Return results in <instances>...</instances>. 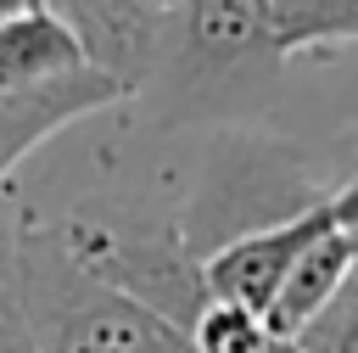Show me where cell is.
<instances>
[{
  "label": "cell",
  "mask_w": 358,
  "mask_h": 353,
  "mask_svg": "<svg viewBox=\"0 0 358 353\" xmlns=\"http://www.w3.org/2000/svg\"><path fill=\"white\" fill-rule=\"evenodd\" d=\"M6 269L39 353H196L190 331L78 269L56 224L17 230L6 241Z\"/></svg>",
  "instance_id": "obj_1"
},
{
  "label": "cell",
  "mask_w": 358,
  "mask_h": 353,
  "mask_svg": "<svg viewBox=\"0 0 358 353\" xmlns=\"http://www.w3.org/2000/svg\"><path fill=\"white\" fill-rule=\"evenodd\" d=\"M274 67L280 56L268 39V0H173L162 11L157 73L140 101L196 112L257 78H274Z\"/></svg>",
  "instance_id": "obj_2"
},
{
  "label": "cell",
  "mask_w": 358,
  "mask_h": 353,
  "mask_svg": "<svg viewBox=\"0 0 358 353\" xmlns=\"http://www.w3.org/2000/svg\"><path fill=\"white\" fill-rule=\"evenodd\" d=\"M324 230H336V213H330V191H319L308 207L274 219V224H257V230H241L229 241H213L201 258H196V280H201V297L207 303H229V308H246V314H268L285 269L296 263V252L308 241H319Z\"/></svg>",
  "instance_id": "obj_3"
},
{
  "label": "cell",
  "mask_w": 358,
  "mask_h": 353,
  "mask_svg": "<svg viewBox=\"0 0 358 353\" xmlns=\"http://www.w3.org/2000/svg\"><path fill=\"white\" fill-rule=\"evenodd\" d=\"M73 39L78 62L101 73L123 101H140L157 73L162 11L145 0H39Z\"/></svg>",
  "instance_id": "obj_4"
},
{
  "label": "cell",
  "mask_w": 358,
  "mask_h": 353,
  "mask_svg": "<svg viewBox=\"0 0 358 353\" xmlns=\"http://www.w3.org/2000/svg\"><path fill=\"white\" fill-rule=\"evenodd\" d=\"M347 275H352V247H347L336 230H324L319 241H308V247L296 252V263L285 269V280H280L268 314H263L268 342H291V336L347 286Z\"/></svg>",
  "instance_id": "obj_5"
},
{
  "label": "cell",
  "mask_w": 358,
  "mask_h": 353,
  "mask_svg": "<svg viewBox=\"0 0 358 353\" xmlns=\"http://www.w3.org/2000/svg\"><path fill=\"white\" fill-rule=\"evenodd\" d=\"M268 39L280 62L358 45V0H268Z\"/></svg>",
  "instance_id": "obj_6"
},
{
  "label": "cell",
  "mask_w": 358,
  "mask_h": 353,
  "mask_svg": "<svg viewBox=\"0 0 358 353\" xmlns=\"http://www.w3.org/2000/svg\"><path fill=\"white\" fill-rule=\"evenodd\" d=\"M296 353H358V280L347 275V286L291 336Z\"/></svg>",
  "instance_id": "obj_7"
},
{
  "label": "cell",
  "mask_w": 358,
  "mask_h": 353,
  "mask_svg": "<svg viewBox=\"0 0 358 353\" xmlns=\"http://www.w3.org/2000/svg\"><path fill=\"white\" fill-rule=\"evenodd\" d=\"M0 353H39L28 325H22V308H17V291H11V269H6V247H0Z\"/></svg>",
  "instance_id": "obj_8"
},
{
  "label": "cell",
  "mask_w": 358,
  "mask_h": 353,
  "mask_svg": "<svg viewBox=\"0 0 358 353\" xmlns=\"http://www.w3.org/2000/svg\"><path fill=\"white\" fill-rule=\"evenodd\" d=\"M330 213H336V235L352 247V263H358V168L330 191Z\"/></svg>",
  "instance_id": "obj_9"
},
{
  "label": "cell",
  "mask_w": 358,
  "mask_h": 353,
  "mask_svg": "<svg viewBox=\"0 0 358 353\" xmlns=\"http://www.w3.org/2000/svg\"><path fill=\"white\" fill-rule=\"evenodd\" d=\"M28 11H39V0H0V22H11V17H28Z\"/></svg>",
  "instance_id": "obj_10"
},
{
  "label": "cell",
  "mask_w": 358,
  "mask_h": 353,
  "mask_svg": "<svg viewBox=\"0 0 358 353\" xmlns=\"http://www.w3.org/2000/svg\"><path fill=\"white\" fill-rule=\"evenodd\" d=\"M263 353H296V347H291V342H268Z\"/></svg>",
  "instance_id": "obj_11"
},
{
  "label": "cell",
  "mask_w": 358,
  "mask_h": 353,
  "mask_svg": "<svg viewBox=\"0 0 358 353\" xmlns=\"http://www.w3.org/2000/svg\"><path fill=\"white\" fill-rule=\"evenodd\" d=\"M145 6H157V11H168V6H173V0H145Z\"/></svg>",
  "instance_id": "obj_12"
}]
</instances>
